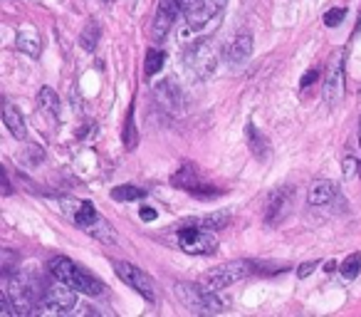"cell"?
<instances>
[{
  "label": "cell",
  "instance_id": "20",
  "mask_svg": "<svg viewBox=\"0 0 361 317\" xmlns=\"http://www.w3.org/2000/svg\"><path fill=\"white\" fill-rule=\"evenodd\" d=\"M146 191L139 186H131V184H121V186L111 189V198L114 201H139V198H144Z\"/></svg>",
  "mask_w": 361,
  "mask_h": 317
},
{
  "label": "cell",
  "instance_id": "18",
  "mask_svg": "<svg viewBox=\"0 0 361 317\" xmlns=\"http://www.w3.org/2000/svg\"><path fill=\"white\" fill-rule=\"evenodd\" d=\"M37 102H40V107L47 112L50 116H60V97H57L55 90H50V87H42L40 92H37Z\"/></svg>",
  "mask_w": 361,
  "mask_h": 317
},
{
  "label": "cell",
  "instance_id": "17",
  "mask_svg": "<svg viewBox=\"0 0 361 317\" xmlns=\"http://www.w3.org/2000/svg\"><path fill=\"white\" fill-rule=\"evenodd\" d=\"M287 206H290V189H277V191L270 196V201H267V211H265L267 223L282 221Z\"/></svg>",
  "mask_w": 361,
  "mask_h": 317
},
{
  "label": "cell",
  "instance_id": "22",
  "mask_svg": "<svg viewBox=\"0 0 361 317\" xmlns=\"http://www.w3.org/2000/svg\"><path fill=\"white\" fill-rule=\"evenodd\" d=\"M16 45H18V50L30 57H37L42 52V42H40V37H35V35H18Z\"/></svg>",
  "mask_w": 361,
  "mask_h": 317
},
{
  "label": "cell",
  "instance_id": "9",
  "mask_svg": "<svg viewBox=\"0 0 361 317\" xmlns=\"http://www.w3.org/2000/svg\"><path fill=\"white\" fill-rule=\"evenodd\" d=\"M6 292H8V297H11L13 307H16L18 317L32 315V312H35L40 297H37V290L32 287V282L27 280V277H23V275L11 277L6 285Z\"/></svg>",
  "mask_w": 361,
  "mask_h": 317
},
{
  "label": "cell",
  "instance_id": "15",
  "mask_svg": "<svg viewBox=\"0 0 361 317\" xmlns=\"http://www.w3.org/2000/svg\"><path fill=\"white\" fill-rule=\"evenodd\" d=\"M334 198H336V189H334V184L326 181V179H317L310 186V193H307L310 206H326V203H331Z\"/></svg>",
  "mask_w": 361,
  "mask_h": 317
},
{
  "label": "cell",
  "instance_id": "26",
  "mask_svg": "<svg viewBox=\"0 0 361 317\" xmlns=\"http://www.w3.org/2000/svg\"><path fill=\"white\" fill-rule=\"evenodd\" d=\"M247 139H250V149H252V154H257L260 159H265L267 156V146H265V141H262V136L255 131V126L252 124H247Z\"/></svg>",
  "mask_w": 361,
  "mask_h": 317
},
{
  "label": "cell",
  "instance_id": "12",
  "mask_svg": "<svg viewBox=\"0 0 361 317\" xmlns=\"http://www.w3.org/2000/svg\"><path fill=\"white\" fill-rule=\"evenodd\" d=\"M250 55H252V35L250 32H243V35L233 37V42L226 50V60L233 70L245 65V62L250 60Z\"/></svg>",
  "mask_w": 361,
  "mask_h": 317
},
{
  "label": "cell",
  "instance_id": "4",
  "mask_svg": "<svg viewBox=\"0 0 361 317\" xmlns=\"http://www.w3.org/2000/svg\"><path fill=\"white\" fill-rule=\"evenodd\" d=\"M183 67L191 80H208L218 67V52L208 40H196L183 50Z\"/></svg>",
  "mask_w": 361,
  "mask_h": 317
},
{
  "label": "cell",
  "instance_id": "33",
  "mask_svg": "<svg viewBox=\"0 0 361 317\" xmlns=\"http://www.w3.org/2000/svg\"><path fill=\"white\" fill-rule=\"evenodd\" d=\"M359 144H361V124H359Z\"/></svg>",
  "mask_w": 361,
  "mask_h": 317
},
{
  "label": "cell",
  "instance_id": "25",
  "mask_svg": "<svg viewBox=\"0 0 361 317\" xmlns=\"http://www.w3.org/2000/svg\"><path fill=\"white\" fill-rule=\"evenodd\" d=\"M339 270H341V275H344L346 280H351V277H356V273L361 270V256H359V253H351V256L346 258L344 263H341Z\"/></svg>",
  "mask_w": 361,
  "mask_h": 317
},
{
  "label": "cell",
  "instance_id": "24",
  "mask_svg": "<svg viewBox=\"0 0 361 317\" xmlns=\"http://www.w3.org/2000/svg\"><path fill=\"white\" fill-rule=\"evenodd\" d=\"M136 139H139V134H136V129H134V107H129V112H126V124H124V146L126 149H134Z\"/></svg>",
  "mask_w": 361,
  "mask_h": 317
},
{
  "label": "cell",
  "instance_id": "32",
  "mask_svg": "<svg viewBox=\"0 0 361 317\" xmlns=\"http://www.w3.org/2000/svg\"><path fill=\"white\" fill-rule=\"evenodd\" d=\"M141 218H144V221H154L156 211H154V208H141Z\"/></svg>",
  "mask_w": 361,
  "mask_h": 317
},
{
  "label": "cell",
  "instance_id": "31",
  "mask_svg": "<svg viewBox=\"0 0 361 317\" xmlns=\"http://www.w3.org/2000/svg\"><path fill=\"white\" fill-rule=\"evenodd\" d=\"M317 77H319V72H317V70H310V72H307V75L305 77H302V90H305V87H310L312 85V82H314L317 80Z\"/></svg>",
  "mask_w": 361,
  "mask_h": 317
},
{
  "label": "cell",
  "instance_id": "16",
  "mask_svg": "<svg viewBox=\"0 0 361 317\" xmlns=\"http://www.w3.org/2000/svg\"><path fill=\"white\" fill-rule=\"evenodd\" d=\"M3 121H6V126H8V131H11L16 139H25L27 136V126H25V119H23V114H20V109H18L13 102H6L3 104Z\"/></svg>",
  "mask_w": 361,
  "mask_h": 317
},
{
  "label": "cell",
  "instance_id": "5",
  "mask_svg": "<svg viewBox=\"0 0 361 317\" xmlns=\"http://www.w3.org/2000/svg\"><path fill=\"white\" fill-rule=\"evenodd\" d=\"M77 305V290L62 280H52L42 292V300L37 302L35 315H72Z\"/></svg>",
  "mask_w": 361,
  "mask_h": 317
},
{
  "label": "cell",
  "instance_id": "6",
  "mask_svg": "<svg viewBox=\"0 0 361 317\" xmlns=\"http://www.w3.org/2000/svg\"><path fill=\"white\" fill-rule=\"evenodd\" d=\"M178 248L188 256H213L218 253V238L211 228L191 223L178 231Z\"/></svg>",
  "mask_w": 361,
  "mask_h": 317
},
{
  "label": "cell",
  "instance_id": "10",
  "mask_svg": "<svg viewBox=\"0 0 361 317\" xmlns=\"http://www.w3.org/2000/svg\"><path fill=\"white\" fill-rule=\"evenodd\" d=\"M171 184H173L176 189H183V191L193 193V196H198V198H208L218 193L211 184H206V179H201V174H198V169L193 167V164H183V167L173 174Z\"/></svg>",
  "mask_w": 361,
  "mask_h": 317
},
{
  "label": "cell",
  "instance_id": "28",
  "mask_svg": "<svg viewBox=\"0 0 361 317\" xmlns=\"http://www.w3.org/2000/svg\"><path fill=\"white\" fill-rule=\"evenodd\" d=\"M198 226H206V228H223L228 223V211L223 213H213V216H203L201 221H196Z\"/></svg>",
  "mask_w": 361,
  "mask_h": 317
},
{
  "label": "cell",
  "instance_id": "14",
  "mask_svg": "<svg viewBox=\"0 0 361 317\" xmlns=\"http://www.w3.org/2000/svg\"><path fill=\"white\" fill-rule=\"evenodd\" d=\"M324 97L329 104H336V102L344 100V65H341V60L331 62L329 75H326L324 82Z\"/></svg>",
  "mask_w": 361,
  "mask_h": 317
},
{
  "label": "cell",
  "instance_id": "8",
  "mask_svg": "<svg viewBox=\"0 0 361 317\" xmlns=\"http://www.w3.org/2000/svg\"><path fill=\"white\" fill-rule=\"evenodd\" d=\"M111 268H114V273L119 275V280L126 282L131 290L139 292L144 300H149V302L159 300V287H156L154 277L146 270H141L139 265H131V263H126V261H116Z\"/></svg>",
  "mask_w": 361,
  "mask_h": 317
},
{
  "label": "cell",
  "instance_id": "1",
  "mask_svg": "<svg viewBox=\"0 0 361 317\" xmlns=\"http://www.w3.org/2000/svg\"><path fill=\"white\" fill-rule=\"evenodd\" d=\"M228 0H188L183 20H186V32L191 35H208L218 28L221 16L226 11Z\"/></svg>",
  "mask_w": 361,
  "mask_h": 317
},
{
  "label": "cell",
  "instance_id": "13",
  "mask_svg": "<svg viewBox=\"0 0 361 317\" xmlns=\"http://www.w3.org/2000/svg\"><path fill=\"white\" fill-rule=\"evenodd\" d=\"M154 95L159 100V104L166 107L169 112H178L183 107V92H180V87L173 80H161L154 87Z\"/></svg>",
  "mask_w": 361,
  "mask_h": 317
},
{
  "label": "cell",
  "instance_id": "23",
  "mask_svg": "<svg viewBox=\"0 0 361 317\" xmlns=\"http://www.w3.org/2000/svg\"><path fill=\"white\" fill-rule=\"evenodd\" d=\"M99 25H97V23L94 20H92V23H87V28H85V30H82V35H80V45L82 47H85V50H94V47H97V40H99Z\"/></svg>",
  "mask_w": 361,
  "mask_h": 317
},
{
  "label": "cell",
  "instance_id": "27",
  "mask_svg": "<svg viewBox=\"0 0 361 317\" xmlns=\"http://www.w3.org/2000/svg\"><path fill=\"white\" fill-rule=\"evenodd\" d=\"M42 159H45V151L40 146H27V151L20 154V162L25 167H37V164H42Z\"/></svg>",
  "mask_w": 361,
  "mask_h": 317
},
{
  "label": "cell",
  "instance_id": "7",
  "mask_svg": "<svg viewBox=\"0 0 361 317\" xmlns=\"http://www.w3.org/2000/svg\"><path fill=\"white\" fill-rule=\"evenodd\" d=\"M255 270V265L247 261H233V263H223V265H216L211 270L203 273L201 282L213 290H223V287H231L235 282L245 280L250 273Z\"/></svg>",
  "mask_w": 361,
  "mask_h": 317
},
{
  "label": "cell",
  "instance_id": "11",
  "mask_svg": "<svg viewBox=\"0 0 361 317\" xmlns=\"http://www.w3.org/2000/svg\"><path fill=\"white\" fill-rule=\"evenodd\" d=\"M178 16H180V11H178V6H176V0H161L159 11H156V16H154V25H151V40L164 42Z\"/></svg>",
  "mask_w": 361,
  "mask_h": 317
},
{
  "label": "cell",
  "instance_id": "2",
  "mask_svg": "<svg viewBox=\"0 0 361 317\" xmlns=\"http://www.w3.org/2000/svg\"><path fill=\"white\" fill-rule=\"evenodd\" d=\"M173 290L176 297L193 312H226L231 307V300H226L221 292L203 285V282L201 285L198 282H178Z\"/></svg>",
  "mask_w": 361,
  "mask_h": 317
},
{
  "label": "cell",
  "instance_id": "21",
  "mask_svg": "<svg viewBox=\"0 0 361 317\" xmlns=\"http://www.w3.org/2000/svg\"><path fill=\"white\" fill-rule=\"evenodd\" d=\"M166 62V55L164 50H156V47H151L149 52H146V62H144V75L146 77H154L161 72V67H164Z\"/></svg>",
  "mask_w": 361,
  "mask_h": 317
},
{
  "label": "cell",
  "instance_id": "19",
  "mask_svg": "<svg viewBox=\"0 0 361 317\" xmlns=\"http://www.w3.org/2000/svg\"><path fill=\"white\" fill-rule=\"evenodd\" d=\"M99 218H102V216L97 213V208L92 206L90 201H82V203H80V208L75 211V223H77L80 228H85V231H87V228L94 226V223L99 221Z\"/></svg>",
  "mask_w": 361,
  "mask_h": 317
},
{
  "label": "cell",
  "instance_id": "29",
  "mask_svg": "<svg viewBox=\"0 0 361 317\" xmlns=\"http://www.w3.org/2000/svg\"><path fill=\"white\" fill-rule=\"evenodd\" d=\"M344 18H346V11H344V8H334V11H329V13L324 16V25H326V28H334V25H339V23L344 20Z\"/></svg>",
  "mask_w": 361,
  "mask_h": 317
},
{
  "label": "cell",
  "instance_id": "30",
  "mask_svg": "<svg viewBox=\"0 0 361 317\" xmlns=\"http://www.w3.org/2000/svg\"><path fill=\"white\" fill-rule=\"evenodd\" d=\"M312 270H317V261H310V263H302L300 268H297V277H307Z\"/></svg>",
  "mask_w": 361,
  "mask_h": 317
},
{
  "label": "cell",
  "instance_id": "3",
  "mask_svg": "<svg viewBox=\"0 0 361 317\" xmlns=\"http://www.w3.org/2000/svg\"><path fill=\"white\" fill-rule=\"evenodd\" d=\"M47 270H50L52 277L67 282V285L75 287V290L82 292V295H102V292H104V285H102L94 275H90L87 270H82L80 265H75V263L65 256L52 258V261L47 263Z\"/></svg>",
  "mask_w": 361,
  "mask_h": 317
},
{
  "label": "cell",
  "instance_id": "34",
  "mask_svg": "<svg viewBox=\"0 0 361 317\" xmlns=\"http://www.w3.org/2000/svg\"><path fill=\"white\" fill-rule=\"evenodd\" d=\"M359 174H361V162H359Z\"/></svg>",
  "mask_w": 361,
  "mask_h": 317
}]
</instances>
